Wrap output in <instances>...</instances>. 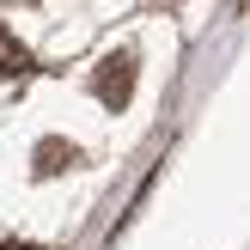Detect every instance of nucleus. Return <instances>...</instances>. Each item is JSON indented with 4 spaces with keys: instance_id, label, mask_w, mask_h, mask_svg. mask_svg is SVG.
Wrapping results in <instances>:
<instances>
[{
    "instance_id": "f257e3e1",
    "label": "nucleus",
    "mask_w": 250,
    "mask_h": 250,
    "mask_svg": "<svg viewBox=\"0 0 250 250\" xmlns=\"http://www.w3.org/2000/svg\"><path fill=\"white\" fill-rule=\"evenodd\" d=\"M134 73H141V55H134V49H116L110 61H98V67H92V98H98L104 110H128Z\"/></svg>"
},
{
    "instance_id": "f03ea898",
    "label": "nucleus",
    "mask_w": 250,
    "mask_h": 250,
    "mask_svg": "<svg viewBox=\"0 0 250 250\" xmlns=\"http://www.w3.org/2000/svg\"><path fill=\"white\" fill-rule=\"evenodd\" d=\"M73 159H80V153H73V141H43V146H37V159H31V171H37V177H49V171H67Z\"/></svg>"
},
{
    "instance_id": "7ed1b4c3",
    "label": "nucleus",
    "mask_w": 250,
    "mask_h": 250,
    "mask_svg": "<svg viewBox=\"0 0 250 250\" xmlns=\"http://www.w3.org/2000/svg\"><path fill=\"white\" fill-rule=\"evenodd\" d=\"M0 67H6V73H31V67H37V61L24 55V43H19L12 31H0Z\"/></svg>"
},
{
    "instance_id": "20e7f679",
    "label": "nucleus",
    "mask_w": 250,
    "mask_h": 250,
    "mask_svg": "<svg viewBox=\"0 0 250 250\" xmlns=\"http://www.w3.org/2000/svg\"><path fill=\"white\" fill-rule=\"evenodd\" d=\"M0 250H43V244H31V238H0Z\"/></svg>"
}]
</instances>
